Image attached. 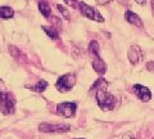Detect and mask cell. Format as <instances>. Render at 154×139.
Listing matches in <instances>:
<instances>
[{"label":"cell","instance_id":"1","mask_svg":"<svg viewBox=\"0 0 154 139\" xmlns=\"http://www.w3.org/2000/svg\"><path fill=\"white\" fill-rule=\"evenodd\" d=\"M99 50H100V46H99V43L93 40L89 44V54L91 57V65H93V68L96 71L98 74L100 75H104L105 71H107V66H105L104 61L100 58L99 55Z\"/></svg>","mask_w":154,"mask_h":139},{"label":"cell","instance_id":"2","mask_svg":"<svg viewBox=\"0 0 154 139\" xmlns=\"http://www.w3.org/2000/svg\"><path fill=\"white\" fill-rule=\"evenodd\" d=\"M95 98H96V102H98V106L103 111H112L116 106L114 95L107 92V90H98V92H95Z\"/></svg>","mask_w":154,"mask_h":139},{"label":"cell","instance_id":"3","mask_svg":"<svg viewBox=\"0 0 154 139\" xmlns=\"http://www.w3.org/2000/svg\"><path fill=\"white\" fill-rule=\"evenodd\" d=\"M0 111L3 115H13L16 111V99L11 93L4 92L0 94Z\"/></svg>","mask_w":154,"mask_h":139},{"label":"cell","instance_id":"4","mask_svg":"<svg viewBox=\"0 0 154 139\" xmlns=\"http://www.w3.org/2000/svg\"><path fill=\"white\" fill-rule=\"evenodd\" d=\"M75 83H76V76L73 74H66L57 80L55 88L62 93H67L73 88Z\"/></svg>","mask_w":154,"mask_h":139},{"label":"cell","instance_id":"5","mask_svg":"<svg viewBox=\"0 0 154 139\" xmlns=\"http://www.w3.org/2000/svg\"><path fill=\"white\" fill-rule=\"evenodd\" d=\"M79 7H80V11H81V13H82V16H85L86 18L96 21V22H104V18L102 17V14L96 11L95 8L88 5L86 3H80Z\"/></svg>","mask_w":154,"mask_h":139},{"label":"cell","instance_id":"6","mask_svg":"<svg viewBox=\"0 0 154 139\" xmlns=\"http://www.w3.org/2000/svg\"><path fill=\"white\" fill-rule=\"evenodd\" d=\"M71 129L69 125L67 124H58V125H54V124H48V122H42L38 125V130L42 133H66Z\"/></svg>","mask_w":154,"mask_h":139},{"label":"cell","instance_id":"7","mask_svg":"<svg viewBox=\"0 0 154 139\" xmlns=\"http://www.w3.org/2000/svg\"><path fill=\"white\" fill-rule=\"evenodd\" d=\"M76 109H77V106L76 103H72V102H63V103H59L57 106V112L58 115L63 117H73L75 113H76Z\"/></svg>","mask_w":154,"mask_h":139},{"label":"cell","instance_id":"8","mask_svg":"<svg viewBox=\"0 0 154 139\" xmlns=\"http://www.w3.org/2000/svg\"><path fill=\"white\" fill-rule=\"evenodd\" d=\"M134 93L136 94V97L143 100V102H149L152 98V93H150V90H149L146 86H144V85H140V84H136V85H134Z\"/></svg>","mask_w":154,"mask_h":139},{"label":"cell","instance_id":"9","mask_svg":"<svg viewBox=\"0 0 154 139\" xmlns=\"http://www.w3.org/2000/svg\"><path fill=\"white\" fill-rule=\"evenodd\" d=\"M127 57H128V59H130V62H131L132 65H137L139 62L141 61L143 52H141V49H140L139 46L132 45V46H130L128 53H127Z\"/></svg>","mask_w":154,"mask_h":139},{"label":"cell","instance_id":"10","mask_svg":"<svg viewBox=\"0 0 154 139\" xmlns=\"http://www.w3.org/2000/svg\"><path fill=\"white\" fill-rule=\"evenodd\" d=\"M125 18H126V21L128 23H131V25L136 26V27H143V21L141 18L137 16L136 13H134L131 11H126V13H125Z\"/></svg>","mask_w":154,"mask_h":139},{"label":"cell","instance_id":"11","mask_svg":"<svg viewBox=\"0 0 154 139\" xmlns=\"http://www.w3.org/2000/svg\"><path fill=\"white\" fill-rule=\"evenodd\" d=\"M48 85H49V84H48V81H45V80H38L35 85H27V88L33 90V92L42 93V92H45V90H46Z\"/></svg>","mask_w":154,"mask_h":139},{"label":"cell","instance_id":"12","mask_svg":"<svg viewBox=\"0 0 154 139\" xmlns=\"http://www.w3.org/2000/svg\"><path fill=\"white\" fill-rule=\"evenodd\" d=\"M107 86H108V83L104 79H98L93 84V86H91V92H93V90L94 92H98V90H107Z\"/></svg>","mask_w":154,"mask_h":139},{"label":"cell","instance_id":"13","mask_svg":"<svg viewBox=\"0 0 154 139\" xmlns=\"http://www.w3.org/2000/svg\"><path fill=\"white\" fill-rule=\"evenodd\" d=\"M38 11H40V13H41L45 18H49V17H50L51 9H50V7H49V4H48L46 2H44V0L38 3Z\"/></svg>","mask_w":154,"mask_h":139},{"label":"cell","instance_id":"14","mask_svg":"<svg viewBox=\"0 0 154 139\" xmlns=\"http://www.w3.org/2000/svg\"><path fill=\"white\" fill-rule=\"evenodd\" d=\"M14 16V11L9 7H2L0 8V17L3 20H11V18Z\"/></svg>","mask_w":154,"mask_h":139},{"label":"cell","instance_id":"15","mask_svg":"<svg viewBox=\"0 0 154 139\" xmlns=\"http://www.w3.org/2000/svg\"><path fill=\"white\" fill-rule=\"evenodd\" d=\"M41 28L44 30V32L46 33L48 36L51 37L53 40H57L58 37H59V33H58V31L55 30L54 27H51V26H42Z\"/></svg>","mask_w":154,"mask_h":139},{"label":"cell","instance_id":"16","mask_svg":"<svg viewBox=\"0 0 154 139\" xmlns=\"http://www.w3.org/2000/svg\"><path fill=\"white\" fill-rule=\"evenodd\" d=\"M57 8H58V11H59L62 14H63V17L66 18V20H69V12L67 11V9H66L63 5H60V4H58Z\"/></svg>","mask_w":154,"mask_h":139},{"label":"cell","instance_id":"17","mask_svg":"<svg viewBox=\"0 0 154 139\" xmlns=\"http://www.w3.org/2000/svg\"><path fill=\"white\" fill-rule=\"evenodd\" d=\"M64 3L67 5H69L72 8H76L77 7V0H64Z\"/></svg>","mask_w":154,"mask_h":139},{"label":"cell","instance_id":"18","mask_svg":"<svg viewBox=\"0 0 154 139\" xmlns=\"http://www.w3.org/2000/svg\"><path fill=\"white\" fill-rule=\"evenodd\" d=\"M4 92H7L5 90V84H4L3 80H0V94L4 93Z\"/></svg>","mask_w":154,"mask_h":139},{"label":"cell","instance_id":"19","mask_svg":"<svg viewBox=\"0 0 154 139\" xmlns=\"http://www.w3.org/2000/svg\"><path fill=\"white\" fill-rule=\"evenodd\" d=\"M110 0H96V3L100 4V5H105V4H108Z\"/></svg>","mask_w":154,"mask_h":139},{"label":"cell","instance_id":"20","mask_svg":"<svg viewBox=\"0 0 154 139\" xmlns=\"http://www.w3.org/2000/svg\"><path fill=\"white\" fill-rule=\"evenodd\" d=\"M148 70H150V71H154V62H149L148 63Z\"/></svg>","mask_w":154,"mask_h":139},{"label":"cell","instance_id":"21","mask_svg":"<svg viewBox=\"0 0 154 139\" xmlns=\"http://www.w3.org/2000/svg\"><path fill=\"white\" fill-rule=\"evenodd\" d=\"M135 2H136L137 4H140V5L141 4H145V0H135Z\"/></svg>","mask_w":154,"mask_h":139},{"label":"cell","instance_id":"22","mask_svg":"<svg viewBox=\"0 0 154 139\" xmlns=\"http://www.w3.org/2000/svg\"><path fill=\"white\" fill-rule=\"evenodd\" d=\"M152 8H153V11H154V0H152Z\"/></svg>","mask_w":154,"mask_h":139},{"label":"cell","instance_id":"23","mask_svg":"<svg viewBox=\"0 0 154 139\" xmlns=\"http://www.w3.org/2000/svg\"><path fill=\"white\" fill-rule=\"evenodd\" d=\"M153 139H154V138H153Z\"/></svg>","mask_w":154,"mask_h":139}]
</instances>
